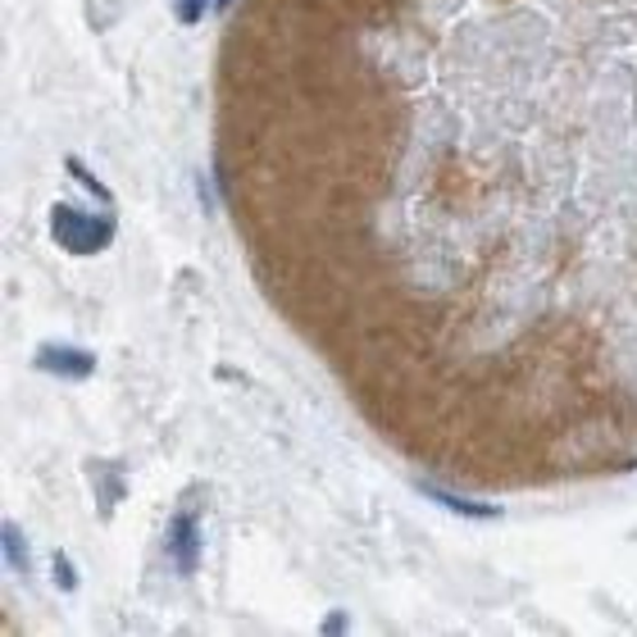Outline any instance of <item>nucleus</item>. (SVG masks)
<instances>
[{"label":"nucleus","instance_id":"nucleus-3","mask_svg":"<svg viewBox=\"0 0 637 637\" xmlns=\"http://www.w3.org/2000/svg\"><path fill=\"white\" fill-rule=\"evenodd\" d=\"M169 551H173V565L192 574L196 569V555H200V538H196V519L192 515H177L173 532H169Z\"/></svg>","mask_w":637,"mask_h":637},{"label":"nucleus","instance_id":"nucleus-5","mask_svg":"<svg viewBox=\"0 0 637 637\" xmlns=\"http://www.w3.org/2000/svg\"><path fill=\"white\" fill-rule=\"evenodd\" d=\"M206 5H210V0H177V19H183V23H200Z\"/></svg>","mask_w":637,"mask_h":637},{"label":"nucleus","instance_id":"nucleus-2","mask_svg":"<svg viewBox=\"0 0 637 637\" xmlns=\"http://www.w3.org/2000/svg\"><path fill=\"white\" fill-rule=\"evenodd\" d=\"M50 233H56V242L73 255H91V250H106L110 237H114V223L110 219H96V215H83L73 206H56V215H50Z\"/></svg>","mask_w":637,"mask_h":637},{"label":"nucleus","instance_id":"nucleus-4","mask_svg":"<svg viewBox=\"0 0 637 637\" xmlns=\"http://www.w3.org/2000/svg\"><path fill=\"white\" fill-rule=\"evenodd\" d=\"M5 555H10V565L14 569H23L28 560H23V547H19V528L14 524H5Z\"/></svg>","mask_w":637,"mask_h":637},{"label":"nucleus","instance_id":"nucleus-1","mask_svg":"<svg viewBox=\"0 0 637 637\" xmlns=\"http://www.w3.org/2000/svg\"><path fill=\"white\" fill-rule=\"evenodd\" d=\"M219 64L242 250L382 438L637 469V0H250Z\"/></svg>","mask_w":637,"mask_h":637},{"label":"nucleus","instance_id":"nucleus-7","mask_svg":"<svg viewBox=\"0 0 637 637\" xmlns=\"http://www.w3.org/2000/svg\"><path fill=\"white\" fill-rule=\"evenodd\" d=\"M228 5H233V0H219V10H228Z\"/></svg>","mask_w":637,"mask_h":637},{"label":"nucleus","instance_id":"nucleus-6","mask_svg":"<svg viewBox=\"0 0 637 637\" xmlns=\"http://www.w3.org/2000/svg\"><path fill=\"white\" fill-rule=\"evenodd\" d=\"M56 574H60V583H64V588H73V569H69V560H64V555L56 560Z\"/></svg>","mask_w":637,"mask_h":637}]
</instances>
